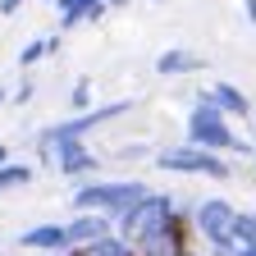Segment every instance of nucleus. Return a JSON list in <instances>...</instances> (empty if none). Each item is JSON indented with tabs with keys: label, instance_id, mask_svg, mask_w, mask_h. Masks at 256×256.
I'll use <instances>...</instances> for the list:
<instances>
[{
	"label": "nucleus",
	"instance_id": "19",
	"mask_svg": "<svg viewBox=\"0 0 256 256\" xmlns=\"http://www.w3.org/2000/svg\"><path fill=\"white\" fill-rule=\"evenodd\" d=\"M242 14L252 18V28H256V0H242Z\"/></svg>",
	"mask_w": 256,
	"mask_h": 256
},
{
	"label": "nucleus",
	"instance_id": "18",
	"mask_svg": "<svg viewBox=\"0 0 256 256\" xmlns=\"http://www.w3.org/2000/svg\"><path fill=\"white\" fill-rule=\"evenodd\" d=\"M18 5L23 0H0V14H18Z\"/></svg>",
	"mask_w": 256,
	"mask_h": 256
},
{
	"label": "nucleus",
	"instance_id": "6",
	"mask_svg": "<svg viewBox=\"0 0 256 256\" xmlns=\"http://www.w3.org/2000/svg\"><path fill=\"white\" fill-rule=\"evenodd\" d=\"M18 247H32L42 256H69L74 238H69V224H37V229H23Z\"/></svg>",
	"mask_w": 256,
	"mask_h": 256
},
{
	"label": "nucleus",
	"instance_id": "21",
	"mask_svg": "<svg viewBox=\"0 0 256 256\" xmlns=\"http://www.w3.org/2000/svg\"><path fill=\"white\" fill-rule=\"evenodd\" d=\"M69 256H92V247H74V252H69Z\"/></svg>",
	"mask_w": 256,
	"mask_h": 256
},
{
	"label": "nucleus",
	"instance_id": "17",
	"mask_svg": "<svg viewBox=\"0 0 256 256\" xmlns=\"http://www.w3.org/2000/svg\"><path fill=\"white\" fill-rule=\"evenodd\" d=\"M28 101H32V78H23L18 92H14V106H28Z\"/></svg>",
	"mask_w": 256,
	"mask_h": 256
},
{
	"label": "nucleus",
	"instance_id": "4",
	"mask_svg": "<svg viewBox=\"0 0 256 256\" xmlns=\"http://www.w3.org/2000/svg\"><path fill=\"white\" fill-rule=\"evenodd\" d=\"M156 170H165V174H202V178H234L229 156L206 151V146H192V142L156 151Z\"/></svg>",
	"mask_w": 256,
	"mask_h": 256
},
{
	"label": "nucleus",
	"instance_id": "22",
	"mask_svg": "<svg viewBox=\"0 0 256 256\" xmlns=\"http://www.w3.org/2000/svg\"><path fill=\"white\" fill-rule=\"evenodd\" d=\"M238 256H256V247H238Z\"/></svg>",
	"mask_w": 256,
	"mask_h": 256
},
{
	"label": "nucleus",
	"instance_id": "14",
	"mask_svg": "<svg viewBox=\"0 0 256 256\" xmlns=\"http://www.w3.org/2000/svg\"><path fill=\"white\" fill-rule=\"evenodd\" d=\"M234 238H238V247H256V210H238Z\"/></svg>",
	"mask_w": 256,
	"mask_h": 256
},
{
	"label": "nucleus",
	"instance_id": "9",
	"mask_svg": "<svg viewBox=\"0 0 256 256\" xmlns=\"http://www.w3.org/2000/svg\"><path fill=\"white\" fill-rule=\"evenodd\" d=\"M106 234H114V220L101 215V210H78V215L69 220V238H74V247H87V242L106 238Z\"/></svg>",
	"mask_w": 256,
	"mask_h": 256
},
{
	"label": "nucleus",
	"instance_id": "3",
	"mask_svg": "<svg viewBox=\"0 0 256 256\" xmlns=\"http://www.w3.org/2000/svg\"><path fill=\"white\" fill-rule=\"evenodd\" d=\"M234 220L238 206L224 197H206L192 206V224H197V238L210 247V256H238V238H234Z\"/></svg>",
	"mask_w": 256,
	"mask_h": 256
},
{
	"label": "nucleus",
	"instance_id": "10",
	"mask_svg": "<svg viewBox=\"0 0 256 256\" xmlns=\"http://www.w3.org/2000/svg\"><path fill=\"white\" fill-rule=\"evenodd\" d=\"M210 96H215V106L229 114V119H252V114H256V110H252V96H247L238 82H215Z\"/></svg>",
	"mask_w": 256,
	"mask_h": 256
},
{
	"label": "nucleus",
	"instance_id": "16",
	"mask_svg": "<svg viewBox=\"0 0 256 256\" xmlns=\"http://www.w3.org/2000/svg\"><path fill=\"white\" fill-rule=\"evenodd\" d=\"M119 156H124V160H142V156H151V146L133 142V146H119Z\"/></svg>",
	"mask_w": 256,
	"mask_h": 256
},
{
	"label": "nucleus",
	"instance_id": "5",
	"mask_svg": "<svg viewBox=\"0 0 256 256\" xmlns=\"http://www.w3.org/2000/svg\"><path fill=\"white\" fill-rule=\"evenodd\" d=\"M128 110H133V101H106V106H96V110H82L74 119H64V124H50L37 133V142H64V138H82V133H96V128H106L114 119H124Z\"/></svg>",
	"mask_w": 256,
	"mask_h": 256
},
{
	"label": "nucleus",
	"instance_id": "1",
	"mask_svg": "<svg viewBox=\"0 0 256 256\" xmlns=\"http://www.w3.org/2000/svg\"><path fill=\"white\" fill-rule=\"evenodd\" d=\"M188 142L192 146H206V151H220V156H229V151H242L247 156V151H256L247 138H234V124H229V114L215 106L210 92H202L197 106L188 110Z\"/></svg>",
	"mask_w": 256,
	"mask_h": 256
},
{
	"label": "nucleus",
	"instance_id": "12",
	"mask_svg": "<svg viewBox=\"0 0 256 256\" xmlns=\"http://www.w3.org/2000/svg\"><path fill=\"white\" fill-rule=\"evenodd\" d=\"M87 247H92V256H142L124 234H106V238H96V242H87Z\"/></svg>",
	"mask_w": 256,
	"mask_h": 256
},
{
	"label": "nucleus",
	"instance_id": "24",
	"mask_svg": "<svg viewBox=\"0 0 256 256\" xmlns=\"http://www.w3.org/2000/svg\"><path fill=\"white\" fill-rule=\"evenodd\" d=\"M5 101H10V92H5V87H0V106H5Z\"/></svg>",
	"mask_w": 256,
	"mask_h": 256
},
{
	"label": "nucleus",
	"instance_id": "20",
	"mask_svg": "<svg viewBox=\"0 0 256 256\" xmlns=\"http://www.w3.org/2000/svg\"><path fill=\"white\" fill-rule=\"evenodd\" d=\"M174 256H206V252H197V247H183V252H174Z\"/></svg>",
	"mask_w": 256,
	"mask_h": 256
},
{
	"label": "nucleus",
	"instance_id": "13",
	"mask_svg": "<svg viewBox=\"0 0 256 256\" xmlns=\"http://www.w3.org/2000/svg\"><path fill=\"white\" fill-rule=\"evenodd\" d=\"M60 50V37H42V42H28L23 50H18V69H28V64H37V60H46V55H55Z\"/></svg>",
	"mask_w": 256,
	"mask_h": 256
},
{
	"label": "nucleus",
	"instance_id": "15",
	"mask_svg": "<svg viewBox=\"0 0 256 256\" xmlns=\"http://www.w3.org/2000/svg\"><path fill=\"white\" fill-rule=\"evenodd\" d=\"M69 106H74L78 114H82V110H96V106H92V82H87V78H78V82H74V92H69Z\"/></svg>",
	"mask_w": 256,
	"mask_h": 256
},
{
	"label": "nucleus",
	"instance_id": "25",
	"mask_svg": "<svg viewBox=\"0 0 256 256\" xmlns=\"http://www.w3.org/2000/svg\"><path fill=\"white\" fill-rule=\"evenodd\" d=\"M50 5H55V0H50Z\"/></svg>",
	"mask_w": 256,
	"mask_h": 256
},
{
	"label": "nucleus",
	"instance_id": "2",
	"mask_svg": "<svg viewBox=\"0 0 256 256\" xmlns=\"http://www.w3.org/2000/svg\"><path fill=\"white\" fill-rule=\"evenodd\" d=\"M142 197H151V188L142 178H96V183H82L74 192V206L78 210H101V215L119 220L124 210H133Z\"/></svg>",
	"mask_w": 256,
	"mask_h": 256
},
{
	"label": "nucleus",
	"instance_id": "8",
	"mask_svg": "<svg viewBox=\"0 0 256 256\" xmlns=\"http://www.w3.org/2000/svg\"><path fill=\"white\" fill-rule=\"evenodd\" d=\"M206 69V55L188 50V46H170L156 55V74L160 78H188V74H202Z\"/></svg>",
	"mask_w": 256,
	"mask_h": 256
},
{
	"label": "nucleus",
	"instance_id": "26",
	"mask_svg": "<svg viewBox=\"0 0 256 256\" xmlns=\"http://www.w3.org/2000/svg\"><path fill=\"white\" fill-rule=\"evenodd\" d=\"M252 146H256V142H252Z\"/></svg>",
	"mask_w": 256,
	"mask_h": 256
},
{
	"label": "nucleus",
	"instance_id": "23",
	"mask_svg": "<svg viewBox=\"0 0 256 256\" xmlns=\"http://www.w3.org/2000/svg\"><path fill=\"white\" fill-rule=\"evenodd\" d=\"M0 165H10V151H5V146H0Z\"/></svg>",
	"mask_w": 256,
	"mask_h": 256
},
{
	"label": "nucleus",
	"instance_id": "7",
	"mask_svg": "<svg viewBox=\"0 0 256 256\" xmlns=\"http://www.w3.org/2000/svg\"><path fill=\"white\" fill-rule=\"evenodd\" d=\"M128 0H55L60 10V28H78V23H96L106 10H119Z\"/></svg>",
	"mask_w": 256,
	"mask_h": 256
},
{
	"label": "nucleus",
	"instance_id": "11",
	"mask_svg": "<svg viewBox=\"0 0 256 256\" xmlns=\"http://www.w3.org/2000/svg\"><path fill=\"white\" fill-rule=\"evenodd\" d=\"M37 178V170L28 165V160H10V165H0V192H14V188H28Z\"/></svg>",
	"mask_w": 256,
	"mask_h": 256
}]
</instances>
